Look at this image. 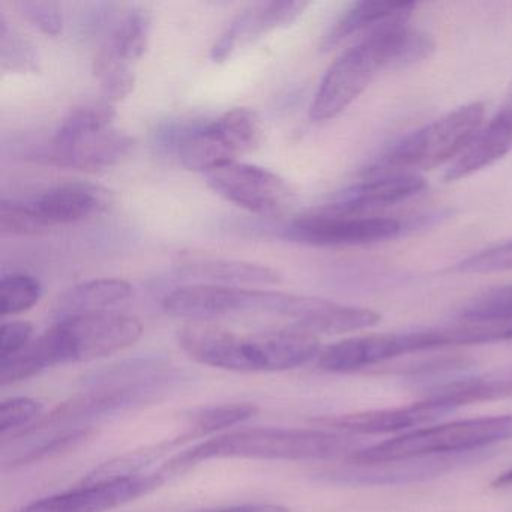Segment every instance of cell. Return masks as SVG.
<instances>
[{
  "instance_id": "cell-1",
  "label": "cell",
  "mask_w": 512,
  "mask_h": 512,
  "mask_svg": "<svg viewBox=\"0 0 512 512\" xmlns=\"http://www.w3.org/2000/svg\"><path fill=\"white\" fill-rule=\"evenodd\" d=\"M407 22L395 20L362 35L329 67L311 104L313 121L337 118L383 71L409 67L431 55L433 40Z\"/></svg>"
},
{
  "instance_id": "cell-2",
  "label": "cell",
  "mask_w": 512,
  "mask_h": 512,
  "mask_svg": "<svg viewBox=\"0 0 512 512\" xmlns=\"http://www.w3.org/2000/svg\"><path fill=\"white\" fill-rule=\"evenodd\" d=\"M142 334L137 317L113 311L59 320L25 350L0 361V383L13 385L56 365L106 358L134 346Z\"/></svg>"
},
{
  "instance_id": "cell-3",
  "label": "cell",
  "mask_w": 512,
  "mask_h": 512,
  "mask_svg": "<svg viewBox=\"0 0 512 512\" xmlns=\"http://www.w3.org/2000/svg\"><path fill=\"white\" fill-rule=\"evenodd\" d=\"M361 448V442L355 436L322 428H244L185 449L158 470L169 481L209 460H346Z\"/></svg>"
},
{
  "instance_id": "cell-4",
  "label": "cell",
  "mask_w": 512,
  "mask_h": 512,
  "mask_svg": "<svg viewBox=\"0 0 512 512\" xmlns=\"http://www.w3.org/2000/svg\"><path fill=\"white\" fill-rule=\"evenodd\" d=\"M506 440H512V413L416 428L376 445L362 446L344 461L353 466H367L388 461L445 457L478 451Z\"/></svg>"
},
{
  "instance_id": "cell-5",
  "label": "cell",
  "mask_w": 512,
  "mask_h": 512,
  "mask_svg": "<svg viewBox=\"0 0 512 512\" xmlns=\"http://www.w3.org/2000/svg\"><path fill=\"white\" fill-rule=\"evenodd\" d=\"M485 107L470 103L403 137L374 160L364 176L416 173L457 160L485 124Z\"/></svg>"
},
{
  "instance_id": "cell-6",
  "label": "cell",
  "mask_w": 512,
  "mask_h": 512,
  "mask_svg": "<svg viewBox=\"0 0 512 512\" xmlns=\"http://www.w3.org/2000/svg\"><path fill=\"white\" fill-rule=\"evenodd\" d=\"M313 298L277 290L242 289L223 284L199 283L178 287L163 299L167 316L190 322H212L232 314H277L299 322Z\"/></svg>"
},
{
  "instance_id": "cell-7",
  "label": "cell",
  "mask_w": 512,
  "mask_h": 512,
  "mask_svg": "<svg viewBox=\"0 0 512 512\" xmlns=\"http://www.w3.org/2000/svg\"><path fill=\"white\" fill-rule=\"evenodd\" d=\"M190 377L173 368L169 373L146 382L128 385L98 386L88 388L82 394L59 404L52 412L44 415L32 427L20 431L16 437L52 427H71L83 422L97 421L107 416L118 415L128 410L140 409L164 400L170 392L181 388Z\"/></svg>"
},
{
  "instance_id": "cell-8",
  "label": "cell",
  "mask_w": 512,
  "mask_h": 512,
  "mask_svg": "<svg viewBox=\"0 0 512 512\" xmlns=\"http://www.w3.org/2000/svg\"><path fill=\"white\" fill-rule=\"evenodd\" d=\"M263 125L253 110L233 109L209 124L197 122L179 148V161L191 172L209 173L259 148Z\"/></svg>"
},
{
  "instance_id": "cell-9",
  "label": "cell",
  "mask_w": 512,
  "mask_h": 512,
  "mask_svg": "<svg viewBox=\"0 0 512 512\" xmlns=\"http://www.w3.org/2000/svg\"><path fill=\"white\" fill-rule=\"evenodd\" d=\"M406 226L397 218L374 215H338L314 209L296 218L286 238L314 247H358L403 235Z\"/></svg>"
},
{
  "instance_id": "cell-10",
  "label": "cell",
  "mask_w": 512,
  "mask_h": 512,
  "mask_svg": "<svg viewBox=\"0 0 512 512\" xmlns=\"http://www.w3.org/2000/svg\"><path fill=\"white\" fill-rule=\"evenodd\" d=\"M206 182L227 202L262 217L284 214L293 203V191L281 176L253 164H224L206 173Z\"/></svg>"
},
{
  "instance_id": "cell-11",
  "label": "cell",
  "mask_w": 512,
  "mask_h": 512,
  "mask_svg": "<svg viewBox=\"0 0 512 512\" xmlns=\"http://www.w3.org/2000/svg\"><path fill=\"white\" fill-rule=\"evenodd\" d=\"M460 409L451 397L440 391L409 406L392 409L367 410L338 416H322L313 419V424L347 436H380L389 433H407L421 425L430 424L448 413Z\"/></svg>"
},
{
  "instance_id": "cell-12",
  "label": "cell",
  "mask_w": 512,
  "mask_h": 512,
  "mask_svg": "<svg viewBox=\"0 0 512 512\" xmlns=\"http://www.w3.org/2000/svg\"><path fill=\"white\" fill-rule=\"evenodd\" d=\"M166 476L157 470L136 478L103 484H79L73 490L43 497L29 503L19 512H107L127 505L139 497L163 487Z\"/></svg>"
},
{
  "instance_id": "cell-13",
  "label": "cell",
  "mask_w": 512,
  "mask_h": 512,
  "mask_svg": "<svg viewBox=\"0 0 512 512\" xmlns=\"http://www.w3.org/2000/svg\"><path fill=\"white\" fill-rule=\"evenodd\" d=\"M425 188L427 182L416 173L364 176L358 184L338 191L320 209L338 215H373L419 196Z\"/></svg>"
},
{
  "instance_id": "cell-14",
  "label": "cell",
  "mask_w": 512,
  "mask_h": 512,
  "mask_svg": "<svg viewBox=\"0 0 512 512\" xmlns=\"http://www.w3.org/2000/svg\"><path fill=\"white\" fill-rule=\"evenodd\" d=\"M133 148V137L109 127L82 134L67 142L53 140L43 158L53 166L97 173L121 163Z\"/></svg>"
},
{
  "instance_id": "cell-15",
  "label": "cell",
  "mask_w": 512,
  "mask_h": 512,
  "mask_svg": "<svg viewBox=\"0 0 512 512\" xmlns=\"http://www.w3.org/2000/svg\"><path fill=\"white\" fill-rule=\"evenodd\" d=\"M308 7L307 2H262L239 14L223 32L211 50V59L223 64L242 47L256 43L263 35L277 29L289 28Z\"/></svg>"
},
{
  "instance_id": "cell-16",
  "label": "cell",
  "mask_w": 512,
  "mask_h": 512,
  "mask_svg": "<svg viewBox=\"0 0 512 512\" xmlns=\"http://www.w3.org/2000/svg\"><path fill=\"white\" fill-rule=\"evenodd\" d=\"M175 268L179 274L197 278L203 283L223 284H268L281 283L283 277L277 269L262 263L232 259V257L215 256L205 251H181L176 257Z\"/></svg>"
},
{
  "instance_id": "cell-17",
  "label": "cell",
  "mask_w": 512,
  "mask_h": 512,
  "mask_svg": "<svg viewBox=\"0 0 512 512\" xmlns=\"http://www.w3.org/2000/svg\"><path fill=\"white\" fill-rule=\"evenodd\" d=\"M512 152V88L499 112L484 124L472 145L449 166L448 182L469 178Z\"/></svg>"
},
{
  "instance_id": "cell-18",
  "label": "cell",
  "mask_w": 512,
  "mask_h": 512,
  "mask_svg": "<svg viewBox=\"0 0 512 512\" xmlns=\"http://www.w3.org/2000/svg\"><path fill=\"white\" fill-rule=\"evenodd\" d=\"M115 194L103 185L73 182L53 188L34 203L40 214L52 224L76 223L109 211Z\"/></svg>"
},
{
  "instance_id": "cell-19",
  "label": "cell",
  "mask_w": 512,
  "mask_h": 512,
  "mask_svg": "<svg viewBox=\"0 0 512 512\" xmlns=\"http://www.w3.org/2000/svg\"><path fill=\"white\" fill-rule=\"evenodd\" d=\"M152 17L146 8L128 11L98 47L94 58V74L110 67L131 64L145 55L151 38Z\"/></svg>"
},
{
  "instance_id": "cell-20",
  "label": "cell",
  "mask_w": 512,
  "mask_h": 512,
  "mask_svg": "<svg viewBox=\"0 0 512 512\" xmlns=\"http://www.w3.org/2000/svg\"><path fill=\"white\" fill-rule=\"evenodd\" d=\"M418 5L415 2H383L364 0L347 8L323 37L322 50H331L353 35L370 34L395 20L410 19Z\"/></svg>"
},
{
  "instance_id": "cell-21",
  "label": "cell",
  "mask_w": 512,
  "mask_h": 512,
  "mask_svg": "<svg viewBox=\"0 0 512 512\" xmlns=\"http://www.w3.org/2000/svg\"><path fill=\"white\" fill-rule=\"evenodd\" d=\"M133 287L119 278H95L65 290L53 305V316L58 320L88 314L106 313L110 308L127 301Z\"/></svg>"
},
{
  "instance_id": "cell-22",
  "label": "cell",
  "mask_w": 512,
  "mask_h": 512,
  "mask_svg": "<svg viewBox=\"0 0 512 512\" xmlns=\"http://www.w3.org/2000/svg\"><path fill=\"white\" fill-rule=\"evenodd\" d=\"M454 460L445 457L419 458V460L388 461V463L352 466L349 470L328 473L329 479L355 485L397 484L440 475L451 469Z\"/></svg>"
},
{
  "instance_id": "cell-23",
  "label": "cell",
  "mask_w": 512,
  "mask_h": 512,
  "mask_svg": "<svg viewBox=\"0 0 512 512\" xmlns=\"http://www.w3.org/2000/svg\"><path fill=\"white\" fill-rule=\"evenodd\" d=\"M187 443V439L181 434V436L172 437V439L161 440V442L152 443V445L131 449V451L95 467L92 472H89L82 479L80 484H103V482L122 481V479L145 475L149 467L154 466L157 461L163 460L170 452L182 448Z\"/></svg>"
},
{
  "instance_id": "cell-24",
  "label": "cell",
  "mask_w": 512,
  "mask_h": 512,
  "mask_svg": "<svg viewBox=\"0 0 512 512\" xmlns=\"http://www.w3.org/2000/svg\"><path fill=\"white\" fill-rule=\"evenodd\" d=\"M173 368L175 367L170 365L166 359L154 358V356L131 358L89 371L86 376H83L82 383L86 389L98 388V386L128 385V383L146 382V380L163 376Z\"/></svg>"
},
{
  "instance_id": "cell-25",
  "label": "cell",
  "mask_w": 512,
  "mask_h": 512,
  "mask_svg": "<svg viewBox=\"0 0 512 512\" xmlns=\"http://www.w3.org/2000/svg\"><path fill=\"white\" fill-rule=\"evenodd\" d=\"M259 415V407L251 403H224L202 407L190 415L187 430L182 436L187 442L221 433L227 428L244 424Z\"/></svg>"
},
{
  "instance_id": "cell-26",
  "label": "cell",
  "mask_w": 512,
  "mask_h": 512,
  "mask_svg": "<svg viewBox=\"0 0 512 512\" xmlns=\"http://www.w3.org/2000/svg\"><path fill=\"white\" fill-rule=\"evenodd\" d=\"M0 64L5 71L20 74H34L40 68L37 47L11 28L4 14H0Z\"/></svg>"
},
{
  "instance_id": "cell-27",
  "label": "cell",
  "mask_w": 512,
  "mask_h": 512,
  "mask_svg": "<svg viewBox=\"0 0 512 512\" xmlns=\"http://www.w3.org/2000/svg\"><path fill=\"white\" fill-rule=\"evenodd\" d=\"M116 118V110L113 104L101 100L98 103L86 104L70 113L56 131L55 142H67L74 137L91 131L104 130L113 127Z\"/></svg>"
},
{
  "instance_id": "cell-28",
  "label": "cell",
  "mask_w": 512,
  "mask_h": 512,
  "mask_svg": "<svg viewBox=\"0 0 512 512\" xmlns=\"http://www.w3.org/2000/svg\"><path fill=\"white\" fill-rule=\"evenodd\" d=\"M458 320L512 323V284L476 296L461 310Z\"/></svg>"
},
{
  "instance_id": "cell-29",
  "label": "cell",
  "mask_w": 512,
  "mask_h": 512,
  "mask_svg": "<svg viewBox=\"0 0 512 512\" xmlns=\"http://www.w3.org/2000/svg\"><path fill=\"white\" fill-rule=\"evenodd\" d=\"M41 293L40 281L31 275L5 277L0 283V313L4 317L25 313L38 304Z\"/></svg>"
},
{
  "instance_id": "cell-30",
  "label": "cell",
  "mask_w": 512,
  "mask_h": 512,
  "mask_svg": "<svg viewBox=\"0 0 512 512\" xmlns=\"http://www.w3.org/2000/svg\"><path fill=\"white\" fill-rule=\"evenodd\" d=\"M52 224L40 214L34 203H0V232L11 236H35L49 232Z\"/></svg>"
},
{
  "instance_id": "cell-31",
  "label": "cell",
  "mask_w": 512,
  "mask_h": 512,
  "mask_svg": "<svg viewBox=\"0 0 512 512\" xmlns=\"http://www.w3.org/2000/svg\"><path fill=\"white\" fill-rule=\"evenodd\" d=\"M43 412L44 403L37 398H8L0 404V433L5 436L16 430H26L43 418Z\"/></svg>"
},
{
  "instance_id": "cell-32",
  "label": "cell",
  "mask_w": 512,
  "mask_h": 512,
  "mask_svg": "<svg viewBox=\"0 0 512 512\" xmlns=\"http://www.w3.org/2000/svg\"><path fill=\"white\" fill-rule=\"evenodd\" d=\"M461 274H493L512 271V241L485 248L455 265Z\"/></svg>"
},
{
  "instance_id": "cell-33",
  "label": "cell",
  "mask_w": 512,
  "mask_h": 512,
  "mask_svg": "<svg viewBox=\"0 0 512 512\" xmlns=\"http://www.w3.org/2000/svg\"><path fill=\"white\" fill-rule=\"evenodd\" d=\"M20 14L47 37H58L64 29L61 4L55 0H20Z\"/></svg>"
},
{
  "instance_id": "cell-34",
  "label": "cell",
  "mask_w": 512,
  "mask_h": 512,
  "mask_svg": "<svg viewBox=\"0 0 512 512\" xmlns=\"http://www.w3.org/2000/svg\"><path fill=\"white\" fill-rule=\"evenodd\" d=\"M91 433L92 431L88 427L67 428L62 433L44 440L35 448L29 449L25 455H20L19 458L14 460L13 467L25 466V464L35 463V461L44 460V458L68 451V449L74 448L83 440L88 439Z\"/></svg>"
},
{
  "instance_id": "cell-35",
  "label": "cell",
  "mask_w": 512,
  "mask_h": 512,
  "mask_svg": "<svg viewBox=\"0 0 512 512\" xmlns=\"http://www.w3.org/2000/svg\"><path fill=\"white\" fill-rule=\"evenodd\" d=\"M95 77L100 80L103 100L110 104L119 103L127 98L134 91V85H136L133 70L125 65L107 68V70L95 74Z\"/></svg>"
},
{
  "instance_id": "cell-36",
  "label": "cell",
  "mask_w": 512,
  "mask_h": 512,
  "mask_svg": "<svg viewBox=\"0 0 512 512\" xmlns=\"http://www.w3.org/2000/svg\"><path fill=\"white\" fill-rule=\"evenodd\" d=\"M34 326L26 320L2 323L0 328V361L11 358L32 343Z\"/></svg>"
},
{
  "instance_id": "cell-37",
  "label": "cell",
  "mask_w": 512,
  "mask_h": 512,
  "mask_svg": "<svg viewBox=\"0 0 512 512\" xmlns=\"http://www.w3.org/2000/svg\"><path fill=\"white\" fill-rule=\"evenodd\" d=\"M196 512H290V509L286 506L275 505V503H242V505L200 509Z\"/></svg>"
},
{
  "instance_id": "cell-38",
  "label": "cell",
  "mask_w": 512,
  "mask_h": 512,
  "mask_svg": "<svg viewBox=\"0 0 512 512\" xmlns=\"http://www.w3.org/2000/svg\"><path fill=\"white\" fill-rule=\"evenodd\" d=\"M491 487L500 488V490H502V488H512V469L497 475L496 478L491 481Z\"/></svg>"
}]
</instances>
